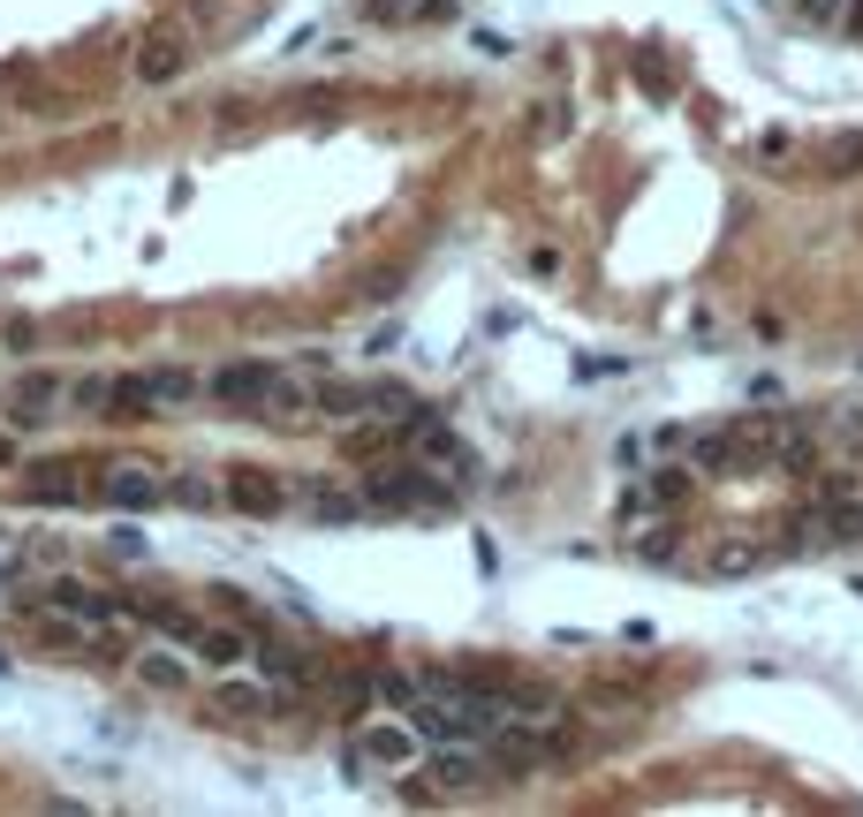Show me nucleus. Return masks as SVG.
Returning <instances> with one entry per match:
<instances>
[{
	"label": "nucleus",
	"instance_id": "obj_18",
	"mask_svg": "<svg viewBox=\"0 0 863 817\" xmlns=\"http://www.w3.org/2000/svg\"><path fill=\"white\" fill-rule=\"evenodd\" d=\"M152 394H160V409H182V401H197V394H205V379H197V371H182V364H160V371H152Z\"/></svg>",
	"mask_w": 863,
	"mask_h": 817
},
{
	"label": "nucleus",
	"instance_id": "obj_34",
	"mask_svg": "<svg viewBox=\"0 0 863 817\" xmlns=\"http://www.w3.org/2000/svg\"><path fill=\"white\" fill-rule=\"evenodd\" d=\"M0 462H16V447H8V439H0Z\"/></svg>",
	"mask_w": 863,
	"mask_h": 817
},
{
	"label": "nucleus",
	"instance_id": "obj_25",
	"mask_svg": "<svg viewBox=\"0 0 863 817\" xmlns=\"http://www.w3.org/2000/svg\"><path fill=\"white\" fill-rule=\"evenodd\" d=\"M213 712H235V719H251V712H265V696H258V688H243V682H220Z\"/></svg>",
	"mask_w": 863,
	"mask_h": 817
},
{
	"label": "nucleus",
	"instance_id": "obj_10",
	"mask_svg": "<svg viewBox=\"0 0 863 817\" xmlns=\"http://www.w3.org/2000/svg\"><path fill=\"white\" fill-rule=\"evenodd\" d=\"M190 651H197V658H205V666H220V674H235V666H243V658H251V636H243V629H205V621H197V636H190Z\"/></svg>",
	"mask_w": 863,
	"mask_h": 817
},
{
	"label": "nucleus",
	"instance_id": "obj_33",
	"mask_svg": "<svg viewBox=\"0 0 863 817\" xmlns=\"http://www.w3.org/2000/svg\"><path fill=\"white\" fill-rule=\"evenodd\" d=\"M849 23H856V31H863V0H849Z\"/></svg>",
	"mask_w": 863,
	"mask_h": 817
},
{
	"label": "nucleus",
	"instance_id": "obj_3",
	"mask_svg": "<svg viewBox=\"0 0 863 817\" xmlns=\"http://www.w3.org/2000/svg\"><path fill=\"white\" fill-rule=\"evenodd\" d=\"M45 613L77 621L84 636H106V629H114V621H122L130 605H122V599H106V591H91V583H69V575H61V583L45 591Z\"/></svg>",
	"mask_w": 863,
	"mask_h": 817
},
{
	"label": "nucleus",
	"instance_id": "obj_27",
	"mask_svg": "<svg viewBox=\"0 0 863 817\" xmlns=\"http://www.w3.org/2000/svg\"><path fill=\"white\" fill-rule=\"evenodd\" d=\"M833 447L863 462V409H833Z\"/></svg>",
	"mask_w": 863,
	"mask_h": 817
},
{
	"label": "nucleus",
	"instance_id": "obj_31",
	"mask_svg": "<svg viewBox=\"0 0 863 817\" xmlns=\"http://www.w3.org/2000/svg\"><path fill=\"white\" fill-rule=\"evenodd\" d=\"M637 553H644V560H674V530H651V538H637Z\"/></svg>",
	"mask_w": 863,
	"mask_h": 817
},
{
	"label": "nucleus",
	"instance_id": "obj_1",
	"mask_svg": "<svg viewBox=\"0 0 863 817\" xmlns=\"http://www.w3.org/2000/svg\"><path fill=\"white\" fill-rule=\"evenodd\" d=\"M364 500H372L379 515H431V508H447V500H455V484H439L431 462L402 455V462H379V470L364 477Z\"/></svg>",
	"mask_w": 863,
	"mask_h": 817
},
{
	"label": "nucleus",
	"instance_id": "obj_6",
	"mask_svg": "<svg viewBox=\"0 0 863 817\" xmlns=\"http://www.w3.org/2000/svg\"><path fill=\"white\" fill-rule=\"evenodd\" d=\"M251 666H258L265 682L281 688H318V658L311 651H296V644H281V636H265V644H251Z\"/></svg>",
	"mask_w": 863,
	"mask_h": 817
},
{
	"label": "nucleus",
	"instance_id": "obj_24",
	"mask_svg": "<svg viewBox=\"0 0 863 817\" xmlns=\"http://www.w3.org/2000/svg\"><path fill=\"white\" fill-rule=\"evenodd\" d=\"M758 560H765V545H720V553L704 560V568H712V575H750Z\"/></svg>",
	"mask_w": 863,
	"mask_h": 817
},
{
	"label": "nucleus",
	"instance_id": "obj_11",
	"mask_svg": "<svg viewBox=\"0 0 863 817\" xmlns=\"http://www.w3.org/2000/svg\"><path fill=\"white\" fill-rule=\"evenodd\" d=\"M182 69H190V45L174 39V31H152L144 53H136V76H144V84H167V76H182Z\"/></svg>",
	"mask_w": 863,
	"mask_h": 817
},
{
	"label": "nucleus",
	"instance_id": "obj_19",
	"mask_svg": "<svg viewBox=\"0 0 863 817\" xmlns=\"http://www.w3.org/2000/svg\"><path fill=\"white\" fill-rule=\"evenodd\" d=\"M477 749H485V742H477ZM477 749H463V757H439V765H431V779H447L455 795H463V787H477V779L493 773V757H477Z\"/></svg>",
	"mask_w": 863,
	"mask_h": 817
},
{
	"label": "nucleus",
	"instance_id": "obj_28",
	"mask_svg": "<svg viewBox=\"0 0 863 817\" xmlns=\"http://www.w3.org/2000/svg\"><path fill=\"white\" fill-rule=\"evenodd\" d=\"M795 16L811 31H833V23H849V0H795Z\"/></svg>",
	"mask_w": 863,
	"mask_h": 817
},
{
	"label": "nucleus",
	"instance_id": "obj_22",
	"mask_svg": "<svg viewBox=\"0 0 863 817\" xmlns=\"http://www.w3.org/2000/svg\"><path fill=\"white\" fill-rule=\"evenodd\" d=\"M220 492H227V484H213V477H197V470L167 477V500H182V508H220Z\"/></svg>",
	"mask_w": 863,
	"mask_h": 817
},
{
	"label": "nucleus",
	"instance_id": "obj_14",
	"mask_svg": "<svg viewBox=\"0 0 863 817\" xmlns=\"http://www.w3.org/2000/svg\"><path fill=\"white\" fill-rule=\"evenodd\" d=\"M311 409H326V417L356 425V417H372V387H342V379H326V387L311 394Z\"/></svg>",
	"mask_w": 863,
	"mask_h": 817
},
{
	"label": "nucleus",
	"instance_id": "obj_26",
	"mask_svg": "<svg viewBox=\"0 0 863 817\" xmlns=\"http://www.w3.org/2000/svg\"><path fill=\"white\" fill-rule=\"evenodd\" d=\"M136 674H144L152 688H182V682H190V674H182V658H167V651H144V666H136Z\"/></svg>",
	"mask_w": 863,
	"mask_h": 817
},
{
	"label": "nucleus",
	"instance_id": "obj_9",
	"mask_svg": "<svg viewBox=\"0 0 863 817\" xmlns=\"http://www.w3.org/2000/svg\"><path fill=\"white\" fill-rule=\"evenodd\" d=\"M53 401H69V387L61 379H45V371H31L23 387H16V409H8V431H31V425H45V409Z\"/></svg>",
	"mask_w": 863,
	"mask_h": 817
},
{
	"label": "nucleus",
	"instance_id": "obj_4",
	"mask_svg": "<svg viewBox=\"0 0 863 817\" xmlns=\"http://www.w3.org/2000/svg\"><path fill=\"white\" fill-rule=\"evenodd\" d=\"M394 431H402V455H417V462H447L455 477H470V470H477L470 455H463V439H455V431L439 425L431 409H417L409 425H394Z\"/></svg>",
	"mask_w": 863,
	"mask_h": 817
},
{
	"label": "nucleus",
	"instance_id": "obj_5",
	"mask_svg": "<svg viewBox=\"0 0 863 817\" xmlns=\"http://www.w3.org/2000/svg\"><path fill=\"white\" fill-rule=\"evenodd\" d=\"M99 500H106V508H122V515H144V508H160V500H167V477L144 470V462H122V470L99 477Z\"/></svg>",
	"mask_w": 863,
	"mask_h": 817
},
{
	"label": "nucleus",
	"instance_id": "obj_17",
	"mask_svg": "<svg viewBox=\"0 0 863 817\" xmlns=\"http://www.w3.org/2000/svg\"><path fill=\"white\" fill-rule=\"evenodd\" d=\"M114 394H122V379L91 371V379H77V387H69V409H84V417H114Z\"/></svg>",
	"mask_w": 863,
	"mask_h": 817
},
{
	"label": "nucleus",
	"instance_id": "obj_2",
	"mask_svg": "<svg viewBox=\"0 0 863 817\" xmlns=\"http://www.w3.org/2000/svg\"><path fill=\"white\" fill-rule=\"evenodd\" d=\"M273 379H281V364H220L213 379H205V401L235 409V417H258L265 394H273Z\"/></svg>",
	"mask_w": 863,
	"mask_h": 817
},
{
	"label": "nucleus",
	"instance_id": "obj_12",
	"mask_svg": "<svg viewBox=\"0 0 863 817\" xmlns=\"http://www.w3.org/2000/svg\"><path fill=\"white\" fill-rule=\"evenodd\" d=\"M303 500H311V515H318V522H348V515H364V508H372L364 492H348V484H334V477H311V484H303Z\"/></svg>",
	"mask_w": 863,
	"mask_h": 817
},
{
	"label": "nucleus",
	"instance_id": "obj_20",
	"mask_svg": "<svg viewBox=\"0 0 863 817\" xmlns=\"http://www.w3.org/2000/svg\"><path fill=\"white\" fill-rule=\"evenodd\" d=\"M819 167H825V174H863V130H841V136H825Z\"/></svg>",
	"mask_w": 863,
	"mask_h": 817
},
{
	"label": "nucleus",
	"instance_id": "obj_29",
	"mask_svg": "<svg viewBox=\"0 0 863 817\" xmlns=\"http://www.w3.org/2000/svg\"><path fill=\"white\" fill-rule=\"evenodd\" d=\"M690 477L697 470H659V477H651V500H667V508H674V500L690 492Z\"/></svg>",
	"mask_w": 863,
	"mask_h": 817
},
{
	"label": "nucleus",
	"instance_id": "obj_8",
	"mask_svg": "<svg viewBox=\"0 0 863 817\" xmlns=\"http://www.w3.org/2000/svg\"><path fill=\"white\" fill-rule=\"evenodd\" d=\"M227 500H235L243 515H288V484H273L265 470H235L227 477Z\"/></svg>",
	"mask_w": 863,
	"mask_h": 817
},
{
	"label": "nucleus",
	"instance_id": "obj_16",
	"mask_svg": "<svg viewBox=\"0 0 863 817\" xmlns=\"http://www.w3.org/2000/svg\"><path fill=\"white\" fill-rule=\"evenodd\" d=\"M833 545H863V492H841V500H819Z\"/></svg>",
	"mask_w": 863,
	"mask_h": 817
},
{
	"label": "nucleus",
	"instance_id": "obj_15",
	"mask_svg": "<svg viewBox=\"0 0 863 817\" xmlns=\"http://www.w3.org/2000/svg\"><path fill=\"white\" fill-rule=\"evenodd\" d=\"M417 409H425V401L402 387V379H372V417H379V425H409Z\"/></svg>",
	"mask_w": 863,
	"mask_h": 817
},
{
	"label": "nucleus",
	"instance_id": "obj_23",
	"mask_svg": "<svg viewBox=\"0 0 863 817\" xmlns=\"http://www.w3.org/2000/svg\"><path fill=\"white\" fill-rule=\"evenodd\" d=\"M379 696H387L394 712H417L431 696V682H417V674H379Z\"/></svg>",
	"mask_w": 863,
	"mask_h": 817
},
{
	"label": "nucleus",
	"instance_id": "obj_13",
	"mask_svg": "<svg viewBox=\"0 0 863 817\" xmlns=\"http://www.w3.org/2000/svg\"><path fill=\"white\" fill-rule=\"evenodd\" d=\"M728 462H742V431H697L690 470H697V477H712V470H728Z\"/></svg>",
	"mask_w": 863,
	"mask_h": 817
},
{
	"label": "nucleus",
	"instance_id": "obj_32",
	"mask_svg": "<svg viewBox=\"0 0 863 817\" xmlns=\"http://www.w3.org/2000/svg\"><path fill=\"white\" fill-rule=\"evenodd\" d=\"M0 341H8V348H31V341H39V326H31V318H8V334H0Z\"/></svg>",
	"mask_w": 863,
	"mask_h": 817
},
{
	"label": "nucleus",
	"instance_id": "obj_30",
	"mask_svg": "<svg viewBox=\"0 0 863 817\" xmlns=\"http://www.w3.org/2000/svg\"><path fill=\"white\" fill-rule=\"evenodd\" d=\"M394 431V425H387ZM387 431H372V425H356L348 431V455H379V447H387Z\"/></svg>",
	"mask_w": 863,
	"mask_h": 817
},
{
	"label": "nucleus",
	"instance_id": "obj_21",
	"mask_svg": "<svg viewBox=\"0 0 863 817\" xmlns=\"http://www.w3.org/2000/svg\"><path fill=\"white\" fill-rule=\"evenodd\" d=\"M31 500H84V484L69 462H45V470H31Z\"/></svg>",
	"mask_w": 863,
	"mask_h": 817
},
{
	"label": "nucleus",
	"instance_id": "obj_35",
	"mask_svg": "<svg viewBox=\"0 0 863 817\" xmlns=\"http://www.w3.org/2000/svg\"><path fill=\"white\" fill-rule=\"evenodd\" d=\"M0 575H8V568H0Z\"/></svg>",
	"mask_w": 863,
	"mask_h": 817
},
{
	"label": "nucleus",
	"instance_id": "obj_7",
	"mask_svg": "<svg viewBox=\"0 0 863 817\" xmlns=\"http://www.w3.org/2000/svg\"><path fill=\"white\" fill-rule=\"evenodd\" d=\"M356 749L372 757V773H409V765H417V749H425V734H417V727H364V734H356Z\"/></svg>",
	"mask_w": 863,
	"mask_h": 817
}]
</instances>
